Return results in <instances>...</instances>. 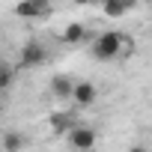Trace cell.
I'll list each match as a JSON object with an SVG mask.
<instances>
[{"instance_id": "obj_2", "label": "cell", "mask_w": 152, "mask_h": 152, "mask_svg": "<svg viewBox=\"0 0 152 152\" xmlns=\"http://www.w3.org/2000/svg\"><path fill=\"white\" fill-rule=\"evenodd\" d=\"M45 57H48V51H45V45H42V42H27V45L21 48V66H24V69L42 66V63H45Z\"/></svg>"}, {"instance_id": "obj_3", "label": "cell", "mask_w": 152, "mask_h": 152, "mask_svg": "<svg viewBox=\"0 0 152 152\" xmlns=\"http://www.w3.org/2000/svg\"><path fill=\"white\" fill-rule=\"evenodd\" d=\"M69 146H72V149H93V146H96V128H84V125L75 128V125H72V131H69Z\"/></svg>"}, {"instance_id": "obj_1", "label": "cell", "mask_w": 152, "mask_h": 152, "mask_svg": "<svg viewBox=\"0 0 152 152\" xmlns=\"http://www.w3.org/2000/svg\"><path fill=\"white\" fill-rule=\"evenodd\" d=\"M128 51H131V42L122 33H116V30H104L93 42V57L96 60H116V57H122Z\"/></svg>"}, {"instance_id": "obj_13", "label": "cell", "mask_w": 152, "mask_h": 152, "mask_svg": "<svg viewBox=\"0 0 152 152\" xmlns=\"http://www.w3.org/2000/svg\"><path fill=\"white\" fill-rule=\"evenodd\" d=\"M146 3H152V0H146Z\"/></svg>"}, {"instance_id": "obj_5", "label": "cell", "mask_w": 152, "mask_h": 152, "mask_svg": "<svg viewBox=\"0 0 152 152\" xmlns=\"http://www.w3.org/2000/svg\"><path fill=\"white\" fill-rule=\"evenodd\" d=\"M75 84H78V81H72L69 75H54V78H51V96L60 99V102H72Z\"/></svg>"}, {"instance_id": "obj_7", "label": "cell", "mask_w": 152, "mask_h": 152, "mask_svg": "<svg viewBox=\"0 0 152 152\" xmlns=\"http://www.w3.org/2000/svg\"><path fill=\"white\" fill-rule=\"evenodd\" d=\"M102 9L107 18H122L128 12V0H102Z\"/></svg>"}, {"instance_id": "obj_11", "label": "cell", "mask_w": 152, "mask_h": 152, "mask_svg": "<svg viewBox=\"0 0 152 152\" xmlns=\"http://www.w3.org/2000/svg\"><path fill=\"white\" fill-rule=\"evenodd\" d=\"M12 75H15V72H12V66H9V63L0 69V87H3V90H9V87H12Z\"/></svg>"}, {"instance_id": "obj_12", "label": "cell", "mask_w": 152, "mask_h": 152, "mask_svg": "<svg viewBox=\"0 0 152 152\" xmlns=\"http://www.w3.org/2000/svg\"><path fill=\"white\" fill-rule=\"evenodd\" d=\"M72 3H78V6H87V3H93V0H72Z\"/></svg>"}, {"instance_id": "obj_4", "label": "cell", "mask_w": 152, "mask_h": 152, "mask_svg": "<svg viewBox=\"0 0 152 152\" xmlns=\"http://www.w3.org/2000/svg\"><path fill=\"white\" fill-rule=\"evenodd\" d=\"M96 99H99V90H96L90 81H78V84H75L72 102L78 104V107H90V104H96Z\"/></svg>"}, {"instance_id": "obj_6", "label": "cell", "mask_w": 152, "mask_h": 152, "mask_svg": "<svg viewBox=\"0 0 152 152\" xmlns=\"http://www.w3.org/2000/svg\"><path fill=\"white\" fill-rule=\"evenodd\" d=\"M84 36H87V27L84 24H66L63 27V33H60V39L66 42V45H78V42H84Z\"/></svg>"}, {"instance_id": "obj_8", "label": "cell", "mask_w": 152, "mask_h": 152, "mask_svg": "<svg viewBox=\"0 0 152 152\" xmlns=\"http://www.w3.org/2000/svg\"><path fill=\"white\" fill-rule=\"evenodd\" d=\"M24 146H27L24 134H18V131H6L3 134V152H21Z\"/></svg>"}, {"instance_id": "obj_10", "label": "cell", "mask_w": 152, "mask_h": 152, "mask_svg": "<svg viewBox=\"0 0 152 152\" xmlns=\"http://www.w3.org/2000/svg\"><path fill=\"white\" fill-rule=\"evenodd\" d=\"M51 125L60 128V131H63V128H72V125H75V116H72V113H54V116H51Z\"/></svg>"}, {"instance_id": "obj_9", "label": "cell", "mask_w": 152, "mask_h": 152, "mask_svg": "<svg viewBox=\"0 0 152 152\" xmlns=\"http://www.w3.org/2000/svg\"><path fill=\"white\" fill-rule=\"evenodd\" d=\"M15 15H21V18H39V12H36V6H33V0H21V3L15 6Z\"/></svg>"}]
</instances>
